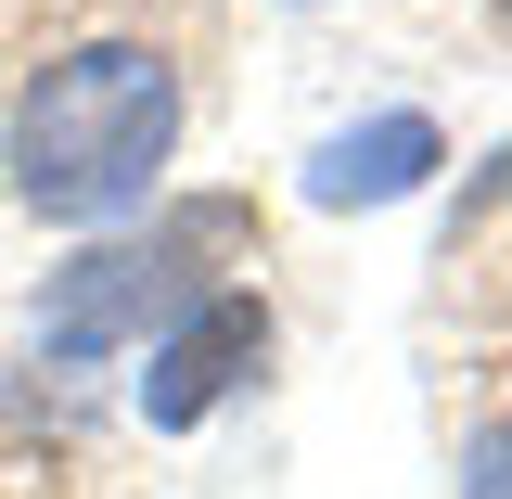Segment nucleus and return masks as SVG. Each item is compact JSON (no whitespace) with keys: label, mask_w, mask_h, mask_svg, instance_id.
Masks as SVG:
<instances>
[{"label":"nucleus","mask_w":512,"mask_h":499,"mask_svg":"<svg viewBox=\"0 0 512 499\" xmlns=\"http://www.w3.org/2000/svg\"><path fill=\"white\" fill-rule=\"evenodd\" d=\"M167 154H180V64L141 52V39H77L13 103V192L64 231L128 218L167 180Z\"/></svg>","instance_id":"nucleus-1"},{"label":"nucleus","mask_w":512,"mask_h":499,"mask_svg":"<svg viewBox=\"0 0 512 499\" xmlns=\"http://www.w3.org/2000/svg\"><path fill=\"white\" fill-rule=\"evenodd\" d=\"M244 205H167L154 231H128V244H90L77 269H52V295H39V346H52L64 372H90V359H128L141 333H167L218 295V256H244Z\"/></svg>","instance_id":"nucleus-2"},{"label":"nucleus","mask_w":512,"mask_h":499,"mask_svg":"<svg viewBox=\"0 0 512 499\" xmlns=\"http://www.w3.org/2000/svg\"><path fill=\"white\" fill-rule=\"evenodd\" d=\"M256 359H269V308L218 282V295H205L192 320H167V333H154V372H141V423L192 436V423H205V410H218V397H231Z\"/></svg>","instance_id":"nucleus-3"},{"label":"nucleus","mask_w":512,"mask_h":499,"mask_svg":"<svg viewBox=\"0 0 512 499\" xmlns=\"http://www.w3.org/2000/svg\"><path fill=\"white\" fill-rule=\"evenodd\" d=\"M436 167H448L436 116H372V128H346L308 167V205H397V192H423Z\"/></svg>","instance_id":"nucleus-4"},{"label":"nucleus","mask_w":512,"mask_h":499,"mask_svg":"<svg viewBox=\"0 0 512 499\" xmlns=\"http://www.w3.org/2000/svg\"><path fill=\"white\" fill-rule=\"evenodd\" d=\"M461 499H512V410L474 436V461H461Z\"/></svg>","instance_id":"nucleus-5"},{"label":"nucleus","mask_w":512,"mask_h":499,"mask_svg":"<svg viewBox=\"0 0 512 499\" xmlns=\"http://www.w3.org/2000/svg\"><path fill=\"white\" fill-rule=\"evenodd\" d=\"M487 13H500V26H512V0H487Z\"/></svg>","instance_id":"nucleus-6"}]
</instances>
